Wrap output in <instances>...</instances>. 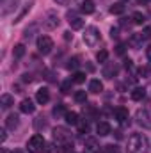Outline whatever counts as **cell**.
Masks as SVG:
<instances>
[{
    "instance_id": "cell-1",
    "label": "cell",
    "mask_w": 151,
    "mask_h": 153,
    "mask_svg": "<svg viewBox=\"0 0 151 153\" xmlns=\"http://www.w3.org/2000/svg\"><path fill=\"white\" fill-rule=\"evenodd\" d=\"M144 144H146V139H144L141 134H132V135L128 137L126 152L128 153H141L144 150Z\"/></svg>"
},
{
    "instance_id": "cell-2",
    "label": "cell",
    "mask_w": 151,
    "mask_h": 153,
    "mask_svg": "<svg viewBox=\"0 0 151 153\" xmlns=\"http://www.w3.org/2000/svg\"><path fill=\"white\" fill-rule=\"evenodd\" d=\"M101 41V34H100V30L96 29V27H87L85 29V32H84V43L87 45V46H96L98 43Z\"/></svg>"
},
{
    "instance_id": "cell-3",
    "label": "cell",
    "mask_w": 151,
    "mask_h": 153,
    "mask_svg": "<svg viewBox=\"0 0 151 153\" xmlns=\"http://www.w3.org/2000/svg\"><path fill=\"white\" fill-rule=\"evenodd\" d=\"M44 146H46L44 137L39 135V134H34V135L29 139V143H27V150H29L30 153H43Z\"/></svg>"
},
{
    "instance_id": "cell-4",
    "label": "cell",
    "mask_w": 151,
    "mask_h": 153,
    "mask_svg": "<svg viewBox=\"0 0 151 153\" xmlns=\"http://www.w3.org/2000/svg\"><path fill=\"white\" fill-rule=\"evenodd\" d=\"M61 25V20H59V14L55 11H48L43 18V27L46 30H55L57 27Z\"/></svg>"
},
{
    "instance_id": "cell-5",
    "label": "cell",
    "mask_w": 151,
    "mask_h": 153,
    "mask_svg": "<svg viewBox=\"0 0 151 153\" xmlns=\"http://www.w3.org/2000/svg\"><path fill=\"white\" fill-rule=\"evenodd\" d=\"M135 121L139 126H142L144 130H151V112L148 109H139L135 112Z\"/></svg>"
},
{
    "instance_id": "cell-6",
    "label": "cell",
    "mask_w": 151,
    "mask_h": 153,
    "mask_svg": "<svg viewBox=\"0 0 151 153\" xmlns=\"http://www.w3.org/2000/svg\"><path fill=\"white\" fill-rule=\"evenodd\" d=\"M52 48H53V41H52L50 36H39V38H38V50H39V53L48 55V53L52 52Z\"/></svg>"
},
{
    "instance_id": "cell-7",
    "label": "cell",
    "mask_w": 151,
    "mask_h": 153,
    "mask_svg": "<svg viewBox=\"0 0 151 153\" xmlns=\"http://www.w3.org/2000/svg\"><path fill=\"white\" fill-rule=\"evenodd\" d=\"M53 139L57 141V146H59V144H64V143L71 141V135H70V132L66 128L57 126V128H53Z\"/></svg>"
},
{
    "instance_id": "cell-8",
    "label": "cell",
    "mask_w": 151,
    "mask_h": 153,
    "mask_svg": "<svg viewBox=\"0 0 151 153\" xmlns=\"http://www.w3.org/2000/svg\"><path fill=\"white\" fill-rule=\"evenodd\" d=\"M84 152L85 153H100V143L96 137H87L84 141Z\"/></svg>"
},
{
    "instance_id": "cell-9",
    "label": "cell",
    "mask_w": 151,
    "mask_h": 153,
    "mask_svg": "<svg viewBox=\"0 0 151 153\" xmlns=\"http://www.w3.org/2000/svg\"><path fill=\"white\" fill-rule=\"evenodd\" d=\"M68 22H70V27L73 29V30H80L82 27H84V20L80 18V16H76L75 13H68Z\"/></svg>"
},
{
    "instance_id": "cell-10",
    "label": "cell",
    "mask_w": 151,
    "mask_h": 153,
    "mask_svg": "<svg viewBox=\"0 0 151 153\" xmlns=\"http://www.w3.org/2000/svg\"><path fill=\"white\" fill-rule=\"evenodd\" d=\"M114 114H115V119H117L119 123L130 125V114H128V111H126L124 107H117V109L114 111Z\"/></svg>"
},
{
    "instance_id": "cell-11",
    "label": "cell",
    "mask_w": 151,
    "mask_h": 153,
    "mask_svg": "<svg viewBox=\"0 0 151 153\" xmlns=\"http://www.w3.org/2000/svg\"><path fill=\"white\" fill-rule=\"evenodd\" d=\"M18 4H20V0H4L2 2V16H7L9 13H13L16 7H18Z\"/></svg>"
},
{
    "instance_id": "cell-12",
    "label": "cell",
    "mask_w": 151,
    "mask_h": 153,
    "mask_svg": "<svg viewBox=\"0 0 151 153\" xmlns=\"http://www.w3.org/2000/svg\"><path fill=\"white\" fill-rule=\"evenodd\" d=\"M117 71H119V66L115 62H107L105 68H103V76L105 78H114L117 75Z\"/></svg>"
},
{
    "instance_id": "cell-13",
    "label": "cell",
    "mask_w": 151,
    "mask_h": 153,
    "mask_svg": "<svg viewBox=\"0 0 151 153\" xmlns=\"http://www.w3.org/2000/svg\"><path fill=\"white\" fill-rule=\"evenodd\" d=\"M20 111H21L23 114H32V112L36 111V105H34L32 100L25 98V100H21V103H20Z\"/></svg>"
},
{
    "instance_id": "cell-14",
    "label": "cell",
    "mask_w": 151,
    "mask_h": 153,
    "mask_svg": "<svg viewBox=\"0 0 151 153\" xmlns=\"http://www.w3.org/2000/svg\"><path fill=\"white\" fill-rule=\"evenodd\" d=\"M48 100H50V91H48L46 87L38 89V93H36V102H38L39 105H44Z\"/></svg>"
},
{
    "instance_id": "cell-15",
    "label": "cell",
    "mask_w": 151,
    "mask_h": 153,
    "mask_svg": "<svg viewBox=\"0 0 151 153\" xmlns=\"http://www.w3.org/2000/svg\"><path fill=\"white\" fill-rule=\"evenodd\" d=\"M80 11H82L84 14H93V13L96 11V5H94L93 0H84V2L80 4Z\"/></svg>"
},
{
    "instance_id": "cell-16",
    "label": "cell",
    "mask_w": 151,
    "mask_h": 153,
    "mask_svg": "<svg viewBox=\"0 0 151 153\" xmlns=\"http://www.w3.org/2000/svg\"><path fill=\"white\" fill-rule=\"evenodd\" d=\"M38 29H39V25L38 23H30L25 30H23V39L25 41H30V39L36 36V32H38Z\"/></svg>"
},
{
    "instance_id": "cell-17",
    "label": "cell",
    "mask_w": 151,
    "mask_h": 153,
    "mask_svg": "<svg viewBox=\"0 0 151 153\" xmlns=\"http://www.w3.org/2000/svg\"><path fill=\"white\" fill-rule=\"evenodd\" d=\"M96 132H98L100 137H105V135L110 134V125H109L107 121H100V123L96 125Z\"/></svg>"
},
{
    "instance_id": "cell-18",
    "label": "cell",
    "mask_w": 151,
    "mask_h": 153,
    "mask_svg": "<svg viewBox=\"0 0 151 153\" xmlns=\"http://www.w3.org/2000/svg\"><path fill=\"white\" fill-rule=\"evenodd\" d=\"M18 125H20V116L18 114H9L7 116V119H5V126H7L9 130H14Z\"/></svg>"
},
{
    "instance_id": "cell-19",
    "label": "cell",
    "mask_w": 151,
    "mask_h": 153,
    "mask_svg": "<svg viewBox=\"0 0 151 153\" xmlns=\"http://www.w3.org/2000/svg\"><path fill=\"white\" fill-rule=\"evenodd\" d=\"M32 5H34V2H32V0H30L29 4H25V7H23V9H21V11L18 13V16L14 18V23H20V22H21V20L25 18V14H29V11L32 9Z\"/></svg>"
},
{
    "instance_id": "cell-20",
    "label": "cell",
    "mask_w": 151,
    "mask_h": 153,
    "mask_svg": "<svg viewBox=\"0 0 151 153\" xmlns=\"http://www.w3.org/2000/svg\"><path fill=\"white\" fill-rule=\"evenodd\" d=\"M89 91H91V93H94V94H98V93H101V91H103V84H101L98 78H94V80H91V82H89Z\"/></svg>"
},
{
    "instance_id": "cell-21",
    "label": "cell",
    "mask_w": 151,
    "mask_h": 153,
    "mask_svg": "<svg viewBox=\"0 0 151 153\" xmlns=\"http://www.w3.org/2000/svg\"><path fill=\"white\" fill-rule=\"evenodd\" d=\"M0 105H2V109H9L11 105H14V98L11 94H2L0 96Z\"/></svg>"
},
{
    "instance_id": "cell-22",
    "label": "cell",
    "mask_w": 151,
    "mask_h": 153,
    "mask_svg": "<svg viewBox=\"0 0 151 153\" xmlns=\"http://www.w3.org/2000/svg\"><path fill=\"white\" fill-rule=\"evenodd\" d=\"M142 43H144V36H142V34H132V38H130V45H132L133 48H141Z\"/></svg>"
},
{
    "instance_id": "cell-23",
    "label": "cell",
    "mask_w": 151,
    "mask_h": 153,
    "mask_svg": "<svg viewBox=\"0 0 151 153\" xmlns=\"http://www.w3.org/2000/svg\"><path fill=\"white\" fill-rule=\"evenodd\" d=\"M132 100H135V102H141L144 96H146V91H144V87H135L133 91H132Z\"/></svg>"
},
{
    "instance_id": "cell-24",
    "label": "cell",
    "mask_w": 151,
    "mask_h": 153,
    "mask_svg": "<svg viewBox=\"0 0 151 153\" xmlns=\"http://www.w3.org/2000/svg\"><path fill=\"white\" fill-rule=\"evenodd\" d=\"M132 22H133V25H142L144 22H146V16L141 13V11H135L133 14H132V18H130Z\"/></svg>"
},
{
    "instance_id": "cell-25",
    "label": "cell",
    "mask_w": 151,
    "mask_h": 153,
    "mask_svg": "<svg viewBox=\"0 0 151 153\" xmlns=\"http://www.w3.org/2000/svg\"><path fill=\"white\" fill-rule=\"evenodd\" d=\"M25 52H27V50H25V45H21V43H20V45H14V48H13V55H14L16 59H21V57L25 55Z\"/></svg>"
},
{
    "instance_id": "cell-26",
    "label": "cell",
    "mask_w": 151,
    "mask_h": 153,
    "mask_svg": "<svg viewBox=\"0 0 151 153\" xmlns=\"http://www.w3.org/2000/svg\"><path fill=\"white\" fill-rule=\"evenodd\" d=\"M66 112H68V111H66V107H64L62 103L55 105V107H53V111H52V114L55 116V117H62V116H66Z\"/></svg>"
},
{
    "instance_id": "cell-27",
    "label": "cell",
    "mask_w": 151,
    "mask_h": 153,
    "mask_svg": "<svg viewBox=\"0 0 151 153\" xmlns=\"http://www.w3.org/2000/svg\"><path fill=\"white\" fill-rule=\"evenodd\" d=\"M64 119H66V123H68V125H78V123H80V121H78V114H76V112H66Z\"/></svg>"
},
{
    "instance_id": "cell-28",
    "label": "cell",
    "mask_w": 151,
    "mask_h": 153,
    "mask_svg": "<svg viewBox=\"0 0 151 153\" xmlns=\"http://www.w3.org/2000/svg\"><path fill=\"white\" fill-rule=\"evenodd\" d=\"M110 13L112 14H123L124 13V5H123V2H115L110 5Z\"/></svg>"
},
{
    "instance_id": "cell-29",
    "label": "cell",
    "mask_w": 151,
    "mask_h": 153,
    "mask_svg": "<svg viewBox=\"0 0 151 153\" xmlns=\"http://www.w3.org/2000/svg\"><path fill=\"white\" fill-rule=\"evenodd\" d=\"M75 102L85 103V102H87V93H85V91H76L75 93Z\"/></svg>"
},
{
    "instance_id": "cell-30",
    "label": "cell",
    "mask_w": 151,
    "mask_h": 153,
    "mask_svg": "<svg viewBox=\"0 0 151 153\" xmlns=\"http://www.w3.org/2000/svg\"><path fill=\"white\" fill-rule=\"evenodd\" d=\"M107 59H109V52L107 50H100L96 53V61L98 62H107Z\"/></svg>"
},
{
    "instance_id": "cell-31",
    "label": "cell",
    "mask_w": 151,
    "mask_h": 153,
    "mask_svg": "<svg viewBox=\"0 0 151 153\" xmlns=\"http://www.w3.org/2000/svg\"><path fill=\"white\" fill-rule=\"evenodd\" d=\"M71 80H73V84H82V82H85V73H82V71H76Z\"/></svg>"
},
{
    "instance_id": "cell-32",
    "label": "cell",
    "mask_w": 151,
    "mask_h": 153,
    "mask_svg": "<svg viewBox=\"0 0 151 153\" xmlns=\"http://www.w3.org/2000/svg\"><path fill=\"white\" fill-rule=\"evenodd\" d=\"M150 73H151V64H148V66H141V68H139V75L142 76V78L150 76Z\"/></svg>"
},
{
    "instance_id": "cell-33",
    "label": "cell",
    "mask_w": 151,
    "mask_h": 153,
    "mask_svg": "<svg viewBox=\"0 0 151 153\" xmlns=\"http://www.w3.org/2000/svg\"><path fill=\"white\" fill-rule=\"evenodd\" d=\"M71 84H73V80L62 82V84H61V91H62V93H70V91H71Z\"/></svg>"
},
{
    "instance_id": "cell-34",
    "label": "cell",
    "mask_w": 151,
    "mask_h": 153,
    "mask_svg": "<svg viewBox=\"0 0 151 153\" xmlns=\"http://www.w3.org/2000/svg\"><path fill=\"white\" fill-rule=\"evenodd\" d=\"M61 150L55 146V144H46L44 146V150H43V153H59Z\"/></svg>"
},
{
    "instance_id": "cell-35",
    "label": "cell",
    "mask_w": 151,
    "mask_h": 153,
    "mask_svg": "<svg viewBox=\"0 0 151 153\" xmlns=\"http://www.w3.org/2000/svg\"><path fill=\"white\" fill-rule=\"evenodd\" d=\"M34 126H36V130H41V128H46V121H44L43 117H38V119L34 121Z\"/></svg>"
},
{
    "instance_id": "cell-36",
    "label": "cell",
    "mask_w": 151,
    "mask_h": 153,
    "mask_svg": "<svg viewBox=\"0 0 151 153\" xmlns=\"http://www.w3.org/2000/svg\"><path fill=\"white\" fill-rule=\"evenodd\" d=\"M76 66H78V59H76V57L70 59V61H68V64H66V68H68V70H76Z\"/></svg>"
},
{
    "instance_id": "cell-37",
    "label": "cell",
    "mask_w": 151,
    "mask_h": 153,
    "mask_svg": "<svg viewBox=\"0 0 151 153\" xmlns=\"http://www.w3.org/2000/svg\"><path fill=\"white\" fill-rule=\"evenodd\" d=\"M78 132L80 134H87L89 132V123H85V121L84 123H78Z\"/></svg>"
},
{
    "instance_id": "cell-38",
    "label": "cell",
    "mask_w": 151,
    "mask_h": 153,
    "mask_svg": "<svg viewBox=\"0 0 151 153\" xmlns=\"http://www.w3.org/2000/svg\"><path fill=\"white\" fill-rule=\"evenodd\" d=\"M124 50H126V45H124V43H119V45L115 46V53H119V55H123Z\"/></svg>"
},
{
    "instance_id": "cell-39",
    "label": "cell",
    "mask_w": 151,
    "mask_h": 153,
    "mask_svg": "<svg viewBox=\"0 0 151 153\" xmlns=\"http://www.w3.org/2000/svg\"><path fill=\"white\" fill-rule=\"evenodd\" d=\"M115 152H117V146H114V144H109V146L103 148V153H115Z\"/></svg>"
},
{
    "instance_id": "cell-40",
    "label": "cell",
    "mask_w": 151,
    "mask_h": 153,
    "mask_svg": "<svg viewBox=\"0 0 151 153\" xmlns=\"http://www.w3.org/2000/svg\"><path fill=\"white\" fill-rule=\"evenodd\" d=\"M110 38L112 39L119 38V29H117V27H112V29H110Z\"/></svg>"
},
{
    "instance_id": "cell-41",
    "label": "cell",
    "mask_w": 151,
    "mask_h": 153,
    "mask_svg": "<svg viewBox=\"0 0 151 153\" xmlns=\"http://www.w3.org/2000/svg\"><path fill=\"white\" fill-rule=\"evenodd\" d=\"M142 36H144V39H148V41H150V39H151V27H146V29H144Z\"/></svg>"
},
{
    "instance_id": "cell-42",
    "label": "cell",
    "mask_w": 151,
    "mask_h": 153,
    "mask_svg": "<svg viewBox=\"0 0 151 153\" xmlns=\"http://www.w3.org/2000/svg\"><path fill=\"white\" fill-rule=\"evenodd\" d=\"M124 68H126V70H133V64H132V61H130V59H126V61H124Z\"/></svg>"
},
{
    "instance_id": "cell-43",
    "label": "cell",
    "mask_w": 151,
    "mask_h": 153,
    "mask_svg": "<svg viewBox=\"0 0 151 153\" xmlns=\"http://www.w3.org/2000/svg\"><path fill=\"white\" fill-rule=\"evenodd\" d=\"M23 82H32V75L30 73H25L23 75Z\"/></svg>"
},
{
    "instance_id": "cell-44",
    "label": "cell",
    "mask_w": 151,
    "mask_h": 153,
    "mask_svg": "<svg viewBox=\"0 0 151 153\" xmlns=\"http://www.w3.org/2000/svg\"><path fill=\"white\" fill-rule=\"evenodd\" d=\"M0 134H2V135H0V143H4V141L7 139V134H5V130H2Z\"/></svg>"
},
{
    "instance_id": "cell-45",
    "label": "cell",
    "mask_w": 151,
    "mask_h": 153,
    "mask_svg": "<svg viewBox=\"0 0 151 153\" xmlns=\"http://www.w3.org/2000/svg\"><path fill=\"white\" fill-rule=\"evenodd\" d=\"M64 39H66V41L73 39V34H71V32H64Z\"/></svg>"
},
{
    "instance_id": "cell-46",
    "label": "cell",
    "mask_w": 151,
    "mask_h": 153,
    "mask_svg": "<svg viewBox=\"0 0 151 153\" xmlns=\"http://www.w3.org/2000/svg\"><path fill=\"white\" fill-rule=\"evenodd\" d=\"M55 2H57L59 5H68V2H70V0H55Z\"/></svg>"
},
{
    "instance_id": "cell-47",
    "label": "cell",
    "mask_w": 151,
    "mask_h": 153,
    "mask_svg": "<svg viewBox=\"0 0 151 153\" xmlns=\"http://www.w3.org/2000/svg\"><path fill=\"white\" fill-rule=\"evenodd\" d=\"M146 55H148V59L151 61V46H148V48H146Z\"/></svg>"
},
{
    "instance_id": "cell-48",
    "label": "cell",
    "mask_w": 151,
    "mask_h": 153,
    "mask_svg": "<svg viewBox=\"0 0 151 153\" xmlns=\"http://www.w3.org/2000/svg\"><path fill=\"white\" fill-rule=\"evenodd\" d=\"M2 153H9V152H7V150H2Z\"/></svg>"
},
{
    "instance_id": "cell-49",
    "label": "cell",
    "mask_w": 151,
    "mask_h": 153,
    "mask_svg": "<svg viewBox=\"0 0 151 153\" xmlns=\"http://www.w3.org/2000/svg\"><path fill=\"white\" fill-rule=\"evenodd\" d=\"M139 2H150V0H139Z\"/></svg>"
}]
</instances>
